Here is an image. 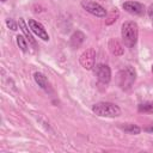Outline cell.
<instances>
[{
  "instance_id": "6da1fadb",
  "label": "cell",
  "mask_w": 153,
  "mask_h": 153,
  "mask_svg": "<svg viewBox=\"0 0 153 153\" xmlns=\"http://www.w3.org/2000/svg\"><path fill=\"white\" fill-rule=\"evenodd\" d=\"M121 36H122V41H123V43L127 48H134V45L137 42V37H139V26H137V24L133 20L124 22L122 24Z\"/></svg>"
},
{
  "instance_id": "7a4b0ae2",
  "label": "cell",
  "mask_w": 153,
  "mask_h": 153,
  "mask_svg": "<svg viewBox=\"0 0 153 153\" xmlns=\"http://www.w3.org/2000/svg\"><path fill=\"white\" fill-rule=\"evenodd\" d=\"M92 111L99 116V117H118L121 115V109L118 105L110 103V102H99L93 104L92 106Z\"/></svg>"
},
{
  "instance_id": "3957f363",
  "label": "cell",
  "mask_w": 153,
  "mask_h": 153,
  "mask_svg": "<svg viewBox=\"0 0 153 153\" xmlns=\"http://www.w3.org/2000/svg\"><path fill=\"white\" fill-rule=\"evenodd\" d=\"M135 78H136V73H135V69L131 67V66H127L124 67L123 69H121L117 74V82H118V86L122 88V90H128L131 87L133 82L135 81Z\"/></svg>"
},
{
  "instance_id": "277c9868",
  "label": "cell",
  "mask_w": 153,
  "mask_h": 153,
  "mask_svg": "<svg viewBox=\"0 0 153 153\" xmlns=\"http://www.w3.org/2000/svg\"><path fill=\"white\" fill-rule=\"evenodd\" d=\"M81 7L87 11L88 13H91L92 16L99 17V18H104L106 16V10L98 2L96 1H91V0H82L81 1Z\"/></svg>"
},
{
  "instance_id": "5b68a950",
  "label": "cell",
  "mask_w": 153,
  "mask_h": 153,
  "mask_svg": "<svg viewBox=\"0 0 153 153\" xmlns=\"http://www.w3.org/2000/svg\"><path fill=\"white\" fill-rule=\"evenodd\" d=\"M80 65L87 69L91 71L94 68V61H96V50L93 48L86 49L81 55H80Z\"/></svg>"
},
{
  "instance_id": "8992f818",
  "label": "cell",
  "mask_w": 153,
  "mask_h": 153,
  "mask_svg": "<svg viewBox=\"0 0 153 153\" xmlns=\"http://www.w3.org/2000/svg\"><path fill=\"white\" fill-rule=\"evenodd\" d=\"M94 74L98 81L102 84H109V81L111 80V69L108 65L98 63L97 66H94Z\"/></svg>"
},
{
  "instance_id": "52a82bcc",
  "label": "cell",
  "mask_w": 153,
  "mask_h": 153,
  "mask_svg": "<svg viewBox=\"0 0 153 153\" xmlns=\"http://www.w3.org/2000/svg\"><path fill=\"white\" fill-rule=\"evenodd\" d=\"M27 25L31 29V31L36 36H38V38H41L43 41H49V35H48L47 30L44 29V26L39 22H37L35 19H29L27 20Z\"/></svg>"
},
{
  "instance_id": "ba28073f",
  "label": "cell",
  "mask_w": 153,
  "mask_h": 153,
  "mask_svg": "<svg viewBox=\"0 0 153 153\" xmlns=\"http://www.w3.org/2000/svg\"><path fill=\"white\" fill-rule=\"evenodd\" d=\"M122 7L128 13L135 14V16H141L145 12V6L137 1H126V2H123Z\"/></svg>"
},
{
  "instance_id": "9c48e42d",
  "label": "cell",
  "mask_w": 153,
  "mask_h": 153,
  "mask_svg": "<svg viewBox=\"0 0 153 153\" xmlns=\"http://www.w3.org/2000/svg\"><path fill=\"white\" fill-rule=\"evenodd\" d=\"M33 79H35L36 84H37L42 90H44L45 92H51L50 82H49L48 78H47L43 73H41V72H36V73H33Z\"/></svg>"
},
{
  "instance_id": "30bf717a",
  "label": "cell",
  "mask_w": 153,
  "mask_h": 153,
  "mask_svg": "<svg viewBox=\"0 0 153 153\" xmlns=\"http://www.w3.org/2000/svg\"><path fill=\"white\" fill-rule=\"evenodd\" d=\"M108 47H109L110 53H111L112 55H115V56H120V55L123 54V47L121 45V43H120L117 39H114V38L110 39Z\"/></svg>"
},
{
  "instance_id": "8fae6325",
  "label": "cell",
  "mask_w": 153,
  "mask_h": 153,
  "mask_svg": "<svg viewBox=\"0 0 153 153\" xmlns=\"http://www.w3.org/2000/svg\"><path fill=\"white\" fill-rule=\"evenodd\" d=\"M18 25H19L20 30L23 31V33L25 35V37H26V39L29 41V43H30V44H32L33 47H36V41H35V38L32 37V35L30 33V31H29V29H27V25L25 24V22H24V19H23V18H19Z\"/></svg>"
},
{
  "instance_id": "7c38bea8",
  "label": "cell",
  "mask_w": 153,
  "mask_h": 153,
  "mask_svg": "<svg viewBox=\"0 0 153 153\" xmlns=\"http://www.w3.org/2000/svg\"><path fill=\"white\" fill-rule=\"evenodd\" d=\"M84 41H85V35L81 31H75L71 36V47L72 48H79Z\"/></svg>"
},
{
  "instance_id": "4fadbf2b",
  "label": "cell",
  "mask_w": 153,
  "mask_h": 153,
  "mask_svg": "<svg viewBox=\"0 0 153 153\" xmlns=\"http://www.w3.org/2000/svg\"><path fill=\"white\" fill-rule=\"evenodd\" d=\"M120 128L127 133V134H130V135H137L140 134L141 131V128L134 123H123V124H120Z\"/></svg>"
},
{
  "instance_id": "5bb4252c",
  "label": "cell",
  "mask_w": 153,
  "mask_h": 153,
  "mask_svg": "<svg viewBox=\"0 0 153 153\" xmlns=\"http://www.w3.org/2000/svg\"><path fill=\"white\" fill-rule=\"evenodd\" d=\"M137 110L140 112H149L153 114V102H147V103H142L137 106Z\"/></svg>"
},
{
  "instance_id": "9a60e30c",
  "label": "cell",
  "mask_w": 153,
  "mask_h": 153,
  "mask_svg": "<svg viewBox=\"0 0 153 153\" xmlns=\"http://www.w3.org/2000/svg\"><path fill=\"white\" fill-rule=\"evenodd\" d=\"M26 41H27L26 37H24V36H22V35H18V36H17V44H18V47L22 49V51H24V53L27 51V42H26Z\"/></svg>"
},
{
  "instance_id": "2e32d148",
  "label": "cell",
  "mask_w": 153,
  "mask_h": 153,
  "mask_svg": "<svg viewBox=\"0 0 153 153\" xmlns=\"http://www.w3.org/2000/svg\"><path fill=\"white\" fill-rule=\"evenodd\" d=\"M117 17H118V12H117V10L115 8V10H112V11H111V13L109 14V18H108L109 20H106V24H108V25H109V24H111L112 22H115V20H116V18H117Z\"/></svg>"
},
{
  "instance_id": "e0dca14e",
  "label": "cell",
  "mask_w": 153,
  "mask_h": 153,
  "mask_svg": "<svg viewBox=\"0 0 153 153\" xmlns=\"http://www.w3.org/2000/svg\"><path fill=\"white\" fill-rule=\"evenodd\" d=\"M6 25H7L8 29H11V30H13V31H16V30L18 29L17 23H16L12 18H7V19H6Z\"/></svg>"
},
{
  "instance_id": "ac0fdd59",
  "label": "cell",
  "mask_w": 153,
  "mask_h": 153,
  "mask_svg": "<svg viewBox=\"0 0 153 153\" xmlns=\"http://www.w3.org/2000/svg\"><path fill=\"white\" fill-rule=\"evenodd\" d=\"M147 12H148V16H149V18H151V20L153 22V4L148 7V10H147Z\"/></svg>"
},
{
  "instance_id": "d6986e66",
  "label": "cell",
  "mask_w": 153,
  "mask_h": 153,
  "mask_svg": "<svg viewBox=\"0 0 153 153\" xmlns=\"http://www.w3.org/2000/svg\"><path fill=\"white\" fill-rule=\"evenodd\" d=\"M145 130H146V131H153V126H151V127H148V128H145Z\"/></svg>"
},
{
  "instance_id": "ffe728a7",
  "label": "cell",
  "mask_w": 153,
  "mask_h": 153,
  "mask_svg": "<svg viewBox=\"0 0 153 153\" xmlns=\"http://www.w3.org/2000/svg\"><path fill=\"white\" fill-rule=\"evenodd\" d=\"M152 74H153V66H152Z\"/></svg>"
},
{
  "instance_id": "44dd1931",
  "label": "cell",
  "mask_w": 153,
  "mask_h": 153,
  "mask_svg": "<svg viewBox=\"0 0 153 153\" xmlns=\"http://www.w3.org/2000/svg\"><path fill=\"white\" fill-rule=\"evenodd\" d=\"M1 1H6V0H1Z\"/></svg>"
}]
</instances>
